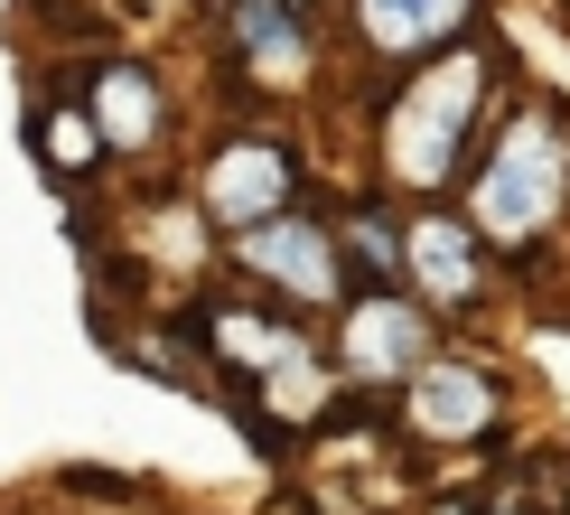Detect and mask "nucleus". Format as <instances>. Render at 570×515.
<instances>
[{
	"mask_svg": "<svg viewBox=\"0 0 570 515\" xmlns=\"http://www.w3.org/2000/svg\"><path fill=\"white\" fill-rule=\"evenodd\" d=\"M478 104H487V57L478 47H449V57L412 66L402 104L384 113V159L402 187H449L468 169V140H478Z\"/></svg>",
	"mask_w": 570,
	"mask_h": 515,
	"instance_id": "1",
	"label": "nucleus"
},
{
	"mask_svg": "<svg viewBox=\"0 0 570 515\" xmlns=\"http://www.w3.org/2000/svg\"><path fill=\"white\" fill-rule=\"evenodd\" d=\"M570 206V132L552 113H514L495 132V150L478 159V187H468V234L478 244H533Z\"/></svg>",
	"mask_w": 570,
	"mask_h": 515,
	"instance_id": "2",
	"label": "nucleus"
},
{
	"mask_svg": "<svg viewBox=\"0 0 570 515\" xmlns=\"http://www.w3.org/2000/svg\"><path fill=\"white\" fill-rule=\"evenodd\" d=\"M291 187H299V159H291L281 132H225L216 159H206V178H197V197H206V216L225 234H253V225L291 216Z\"/></svg>",
	"mask_w": 570,
	"mask_h": 515,
	"instance_id": "3",
	"label": "nucleus"
},
{
	"mask_svg": "<svg viewBox=\"0 0 570 515\" xmlns=\"http://www.w3.org/2000/svg\"><path fill=\"white\" fill-rule=\"evenodd\" d=\"M234 263L263 281V291H281L291 310H327V300L355 291L346 263H337V234H327L318 216H272V225L234 234Z\"/></svg>",
	"mask_w": 570,
	"mask_h": 515,
	"instance_id": "4",
	"label": "nucleus"
},
{
	"mask_svg": "<svg viewBox=\"0 0 570 515\" xmlns=\"http://www.w3.org/2000/svg\"><path fill=\"white\" fill-rule=\"evenodd\" d=\"M337 366L355 385H412L431 366V310L402 291H365L346 310V338H337Z\"/></svg>",
	"mask_w": 570,
	"mask_h": 515,
	"instance_id": "5",
	"label": "nucleus"
},
{
	"mask_svg": "<svg viewBox=\"0 0 570 515\" xmlns=\"http://www.w3.org/2000/svg\"><path fill=\"white\" fill-rule=\"evenodd\" d=\"M85 132L94 150H150L159 132H169V94H159V76L140 57H94L85 66Z\"/></svg>",
	"mask_w": 570,
	"mask_h": 515,
	"instance_id": "6",
	"label": "nucleus"
},
{
	"mask_svg": "<svg viewBox=\"0 0 570 515\" xmlns=\"http://www.w3.org/2000/svg\"><path fill=\"white\" fill-rule=\"evenodd\" d=\"M402 421L421 440H478V431H495V375L468 357H431L402 385Z\"/></svg>",
	"mask_w": 570,
	"mask_h": 515,
	"instance_id": "7",
	"label": "nucleus"
},
{
	"mask_svg": "<svg viewBox=\"0 0 570 515\" xmlns=\"http://www.w3.org/2000/svg\"><path fill=\"white\" fill-rule=\"evenodd\" d=\"M402 281H421V310H468L487 291V263H478V234L459 216H412L402 225Z\"/></svg>",
	"mask_w": 570,
	"mask_h": 515,
	"instance_id": "8",
	"label": "nucleus"
},
{
	"mask_svg": "<svg viewBox=\"0 0 570 515\" xmlns=\"http://www.w3.org/2000/svg\"><path fill=\"white\" fill-rule=\"evenodd\" d=\"M468 19H478V0H355L365 47H374V57H393V66H431Z\"/></svg>",
	"mask_w": 570,
	"mask_h": 515,
	"instance_id": "9",
	"label": "nucleus"
},
{
	"mask_svg": "<svg viewBox=\"0 0 570 515\" xmlns=\"http://www.w3.org/2000/svg\"><path fill=\"white\" fill-rule=\"evenodd\" d=\"M234 38H244V57L263 76H299L308 66V29H299L291 0H234Z\"/></svg>",
	"mask_w": 570,
	"mask_h": 515,
	"instance_id": "10",
	"label": "nucleus"
},
{
	"mask_svg": "<svg viewBox=\"0 0 570 515\" xmlns=\"http://www.w3.org/2000/svg\"><path fill=\"white\" fill-rule=\"evenodd\" d=\"M487 515H570V468L561 459H533L524 478H505L487 497Z\"/></svg>",
	"mask_w": 570,
	"mask_h": 515,
	"instance_id": "11",
	"label": "nucleus"
}]
</instances>
